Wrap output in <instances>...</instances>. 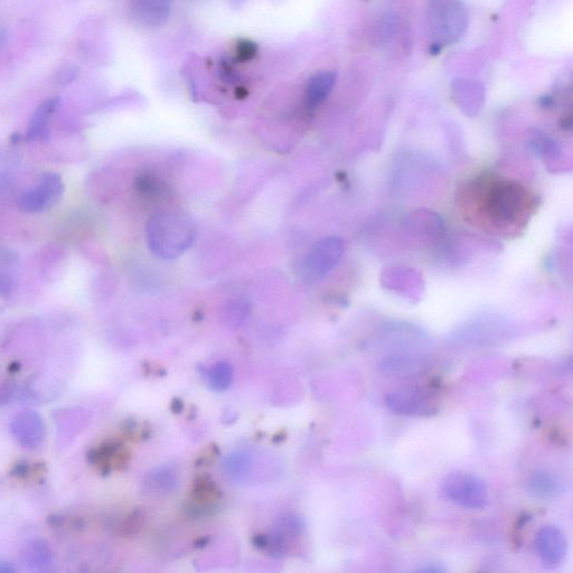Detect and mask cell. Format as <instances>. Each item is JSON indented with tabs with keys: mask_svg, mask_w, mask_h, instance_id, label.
<instances>
[{
	"mask_svg": "<svg viewBox=\"0 0 573 573\" xmlns=\"http://www.w3.org/2000/svg\"><path fill=\"white\" fill-rule=\"evenodd\" d=\"M197 225L189 213L167 210L156 213L146 225V242L155 257L165 261L178 259L197 238Z\"/></svg>",
	"mask_w": 573,
	"mask_h": 573,
	"instance_id": "1",
	"label": "cell"
},
{
	"mask_svg": "<svg viewBox=\"0 0 573 573\" xmlns=\"http://www.w3.org/2000/svg\"><path fill=\"white\" fill-rule=\"evenodd\" d=\"M482 193V212L497 228L520 224L531 209L529 193L519 183L495 181Z\"/></svg>",
	"mask_w": 573,
	"mask_h": 573,
	"instance_id": "2",
	"label": "cell"
},
{
	"mask_svg": "<svg viewBox=\"0 0 573 573\" xmlns=\"http://www.w3.org/2000/svg\"><path fill=\"white\" fill-rule=\"evenodd\" d=\"M469 16L463 0H429L427 26L437 48L453 45L467 32Z\"/></svg>",
	"mask_w": 573,
	"mask_h": 573,
	"instance_id": "3",
	"label": "cell"
},
{
	"mask_svg": "<svg viewBox=\"0 0 573 573\" xmlns=\"http://www.w3.org/2000/svg\"><path fill=\"white\" fill-rule=\"evenodd\" d=\"M443 491L449 501L468 510L484 509L488 502L487 486L481 477L474 474H449L443 483Z\"/></svg>",
	"mask_w": 573,
	"mask_h": 573,
	"instance_id": "4",
	"label": "cell"
},
{
	"mask_svg": "<svg viewBox=\"0 0 573 573\" xmlns=\"http://www.w3.org/2000/svg\"><path fill=\"white\" fill-rule=\"evenodd\" d=\"M343 252L344 243L341 239L330 237L318 241L303 260L300 276L308 284L317 283L337 266Z\"/></svg>",
	"mask_w": 573,
	"mask_h": 573,
	"instance_id": "5",
	"label": "cell"
},
{
	"mask_svg": "<svg viewBox=\"0 0 573 573\" xmlns=\"http://www.w3.org/2000/svg\"><path fill=\"white\" fill-rule=\"evenodd\" d=\"M64 182L60 174L43 173L35 185L21 196L20 209L26 213H42L58 203L64 194Z\"/></svg>",
	"mask_w": 573,
	"mask_h": 573,
	"instance_id": "6",
	"label": "cell"
},
{
	"mask_svg": "<svg viewBox=\"0 0 573 573\" xmlns=\"http://www.w3.org/2000/svg\"><path fill=\"white\" fill-rule=\"evenodd\" d=\"M385 405L396 415L405 417H430L437 412V406L430 393L412 385L388 393Z\"/></svg>",
	"mask_w": 573,
	"mask_h": 573,
	"instance_id": "7",
	"label": "cell"
},
{
	"mask_svg": "<svg viewBox=\"0 0 573 573\" xmlns=\"http://www.w3.org/2000/svg\"><path fill=\"white\" fill-rule=\"evenodd\" d=\"M9 427L14 439L22 447L36 450L43 446L46 428L39 413L31 410L18 412Z\"/></svg>",
	"mask_w": 573,
	"mask_h": 573,
	"instance_id": "8",
	"label": "cell"
},
{
	"mask_svg": "<svg viewBox=\"0 0 573 573\" xmlns=\"http://www.w3.org/2000/svg\"><path fill=\"white\" fill-rule=\"evenodd\" d=\"M535 548L544 567L553 569L566 558L568 544L565 534L556 526H544L535 538Z\"/></svg>",
	"mask_w": 573,
	"mask_h": 573,
	"instance_id": "9",
	"label": "cell"
},
{
	"mask_svg": "<svg viewBox=\"0 0 573 573\" xmlns=\"http://www.w3.org/2000/svg\"><path fill=\"white\" fill-rule=\"evenodd\" d=\"M172 0H129L131 20L145 28L165 25L172 14Z\"/></svg>",
	"mask_w": 573,
	"mask_h": 573,
	"instance_id": "10",
	"label": "cell"
},
{
	"mask_svg": "<svg viewBox=\"0 0 573 573\" xmlns=\"http://www.w3.org/2000/svg\"><path fill=\"white\" fill-rule=\"evenodd\" d=\"M430 368V361L417 354H391L379 363V371L388 378H411Z\"/></svg>",
	"mask_w": 573,
	"mask_h": 573,
	"instance_id": "11",
	"label": "cell"
},
{
	"mask_svg": "<svg viewBox=\"0 0 573 573\" xmlns=\"http://www.w3.org/2000/svg\"><path fill=\"white\" fill-rule=\"evenodd\" d=\"M337 81L335 71L318 72L309 79L306 89L304 102L309 110H314L322 105L330 97Z\"/></svg>",
	"mask_w": 573,
	"mask_h": 573,
	"instance_id": "12",
	"label": "cell"
},
{
	"mask_svg": "<svg viewBox=\"0 0 573 573\" xmlns=\"http://www.w3.org/2000/svg\"><path fill=\"white\" fill-rule=\"evenodd\" d=\"M144 491L148 495L163 496L171 494L178 486L176 469L171 466L155 468L144 479Z\"/></svg>",
	"mask_w": 573,
	"mask_h": 573,
	"instance_id": "13",
	"label": "cell"
},
{
	"mask_svg": "<svg viewBox=\"0 0 573 573\" xmlns=\"http://www.w3.org/2000/svg\"><path fill=\"white\" fill-rule=\"evenodd\" d=\"M559 478L549 469H537L529 479L528 491L535 499L549 501L561 493Z\"/></svg>",
	"mask_w": 573,
	"mask_h": 573,
	"instance_id": "14",
	"label": "cell"
},
{
	"mask_svg": "<svg viewBox=\"0 0 573 573\" xmlns=\"http://www.w3.org/2000/svg\"><path fill=\"white\" fill-rule=\"evenodd\" d=\"M59 98H51L36 109L28 127V138L31 140H45L50 134L52 116L59 106Z\"/></svg>",
	"mask_w": 573,
	"mask_h": 573,
	"instance_id": "15",
	"label": "cell"
},
{
	"mask_svg": "<svg viewBox=\"0 0 573 573\" xmlns=\"http://www.w3.org/2000/svg\"><path fill=\"white\" fill-rule=\"evenodd\" d=\"M22 557L25 566L33 571L48 572L53 569V554L43 541L28 543Z\"/></svg>",
	"mask_w": 573,
	"mask_h": 573,
	"instance_id": "16",
	"label": "cell"
},
{
	"mask_svg": "<svg viewBox=\"0 0 573 573\" xmlns=\"http://www.w3.org/2000/svg\"><path fill=\"white\" fill-rule=\"evenodd\" d=\"M252 458L246 452H236L224 460L223 469L225 475L232 482H241L246 479L251 472Z\"/></svg>",
	"mask_w": 573,
	"mask_h": 573,
	"instance_id": "17",
	"label": "cell"
},
{
	"mask_svg": "<svg viewBox=\"0 0 573 573\" xmlns=\"http://www.w3.org/2000/svg\"><path fill=\"white\" fill-rule=\"evenodd\" d=\"M210 389L215 392H224L230 389L233 382V368L227 362H218L211 366L206 374Z\"/></svg>",
	"mask_w": 573,
	"mask_h": 573,
	"instance_id": "18",
	"label": "cell"
},
{
	"mask_svg": "<svg viewBox=\"0 0 573 573\" xmlns=\"http://www.w3.org/2000/svg\"><path fill=\"white\" fill-rule=\"evenodd\" d=\"M127 457L126 450L115 444L101 447L97 450L95 456H93L96 464L103 468H111L125 464Z\"/></svg>",
	"mask_w": 573,
	"mask_h": 573,
	"instance_id": "19",
	"label": "cell"
},
{
	"mask_svg": "<svg viewBox=\"0 0 573 573\" xmlns=\"http://www.w3.org/2000/svg\"><path fill=\"white\" fill-rule=\"evenodd\" d=\"M219 491L209 478H201L194 487V499L200 504H211L218 500Z\"/></svg>",
	"mask_w": 573,
	"mask_h": 573,
	"instance_id": "20",
	"label": "cell"
},
{
	"mask_svg": "<svg viewBox=\"0 0 573 573\" xmlns=\"http://www.w3.org/2000/svg\"><path fill=\"white\" fill-rule=\"evenodd\" d=\"M382 18L383 20L379 23V27H377L375 37H377L381 43H387L392 35L393 27L396 26V18L389 15H385Z\"/></svg>",
	"mask_w": 573,
	"mask_h": 573,
	"instance_id": "21",
	"label": "cell"
},
{
	"mask_svg": "<svg viewBox=\"0 0 573 573\" xmlns=\"http://www.w3.org/2000/svg\"><path fill=\"white\" fill-rule=\"evenodd\" d=\"M256 48L255 44H251L249 42H243L240 44L239 48V55L242 56L244 60L251 59L252 56H255Z\"/></svg>",
	"mask_w": 573,
	"mask_h": 573,
	"instance_id": "22",
	"label": "cell"
},
{
	"mask_svg": "<svg viewBox=\"0 0 573 573\" xmlns=\"http://www.w3.org/2000/svg\"><path fill=\"white\" fill-rule=\"evenodd\" d=\"M58 77L61 83H68L77 77V71L73 68L63 69V71L59 73Z\"/></svg>",
	"mask_w": 573,
	"mask_h": 573,
	"instance_id": "23",
	"label": "cell"
},
{
	"mask_svg": "<svg viewBox=\"0 0 573 573\" xmlns=\"http://www.w3.org/2000/svg\"><path fill=\"white\" fill-rule=\"evenodd\" d=\"M419 572H445L446 569L441 567L440 565H438V563H430V565H427L424 568H420L418 570Z\"/></svg>",
	"mask_w": 573,
	"mask_h": 573,
	"instance_id": "24",
	"label": "cell"
},
{
	"mask_svg": "<svg viewBox=\"0 0 573 573\" xmlns=\"http://www.w3.org/2000/svg\"><path fill=\"white\" fill-rule=\"evenodd\" d=\"M15 569L12 565H9L7 562H0V572H14Z\"/></svg>",
	"mask_w": 573,
	"mask_h": 573,
	"instance_id": "25",
	"label": "cell"
},
{
	"mask_svg": "<svg viewBox=\"0 0 573 573\" xmlns=\"http://www.w3.org/2000/svg\"><path fill=\"white\" fill-rule=\"evenodd\" d=\"M5 42H6V32L3 27H0V50L3 49Z\"/></svg>",
	"mask_w": 573,
	"mask_h": 573,
	"instance_id": "26",
	"label": "cell"
}]
</instances>
